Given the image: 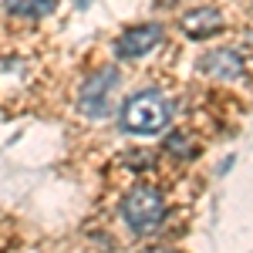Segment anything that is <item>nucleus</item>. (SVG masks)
I'll list each match as a JSON object with an SVG mask.
<instances>
[{"mask_svg": "<svg viewBox=\"0 0 253 253\" xmlns=\"http://www.w3.org/2000/svg\"><path fill=\"white\" fill-rule=\"evenodd\" d=\"M172 122V101L162 91H138L122 108V128L132 135H156Z\"/></svg>", "mask_w": 253, "mask_h": 253, "instance_id": "nucleus-1", "label": "nucleus"}, {"mask_svg": "<svg viewBox=\"0 0 253 253\" xmlns=\"http://www.w3.org/2000/svg\"><path fill=\"white\" fill-rule=\"evenodd\" d=\"M166 216V199L152 186H135L132 193L122 199V219L128 223V230L135 233H149L156 230Z\"/></svg>", "mask_w": 253, "mask_h": 253, "instance_id": "nucleus-2", "label": "nucleus"}, {"mask_svg": "<svg viewBox=\"0 0 253 253\" xmlns=\"http://www.w3.org/2000/svg\"><path fill=\"white\" fill-rule=\"evenodd\" d=\"M115 88H118V71H115V68H101V71H95L91 78L81 84V98H78L81 112L91 115V118L108 115Z\"/></svg>", "mask_w": 253, "mask_h": 253, "instance_id": "nucleus-3", "label": "nucleus"}, {"mask_svg": "<svg viewBox=\"0 0 253 253\" xmlns=\"http://www.w3.org/2000/svg\"><path fill=\"white\" fill-rule=\"evenodd\" d=\"M162 38H166L162 24H135L115 41V54L118 58H145L152 47H159Z\"/></svg>", "mask_w": 253, "mask_h": 253, "instance_id": "nucleus-4", "label": "nucleus"}, {"mask_svg": "<svg viewBox=\"0 0 253 253\" xmlns=\"http://www.w3.org/2000/svg\"><path fill=\"white\" fill-rule=\"evenodd\" d=\"M199 71L210 75V78H223V81H233L247 75V61L236 47H216L210 54H203L199 61Z\"/></svg>", "mask_w": 253, "mask_h": 253, "instance_id": "nucleus-5", "label": "nucleus"}, {"mask_svg": "<svg viewBox=\"0 0 253 253\" xmlns=\"http://www.w3.org/2000/svg\"><path fill=\"white\" fill-rule=\"evenodd\" d=\"M219 27H223V14H219L216 7H196V10H189V14L182 17V31L193 41L213 38Z\"/></svg>", "mask_w": 253, "mask_h": 253, "instance_id": "nucleus-6", "label": "nucleus"}, {"mask_svg": "<svg viewBox=\"0 0 253 253\" xmlns=\"http://www.w3.org/2000/svg\"><path fill=\"white\" fill-rule=\"evenodd\" d=\"M3 7L17 17H44L54 10V0H3Z\"/></svg>", "mask_w": 253, "mask_h": 253, "instance_id": "nucleus-7", "label": "nucleus"}, {"mask_svg": "<svg viewBox=\"0 0 253 253\" xmlns=\"http://www.w3.org/2000/svg\"><path fill=\"white\" fill-rule=\"evenodd\" d=\"M166 149H169L175 159H193L196 156V142L189 135H182V132H172V135L166 138Z\"/></svg>", "mask_w": 253, "mask_h": 253, "instance_id": "nucleus-8", "label": "nucleus"}, {"mask_svg": "<svg viewBox=\"0 0 253 253\" xmlns=\"http://www.w3.org/2000/svg\"><path fill=\"white\" fill-rule=\"evenodd\" d=\"M152 253H172V250H152Z\"/></svg>", "mask_w": 253, "mask_h": 253, "instance_id": "nucleus-9", "label": "nucleus"}, {"mask_svg": "<svg viewBox=\"0 0 253 253\" xmlns=\"http://www.w3.org/2000/svg\"><path fill=\"white\" fill-rule=\"evenodd\" d=\"M159 3H175V0H159Z\"/></svg>", "mask_w": 253, "mask_h": 253, "instance_id": "nucleus-10", "label": "nucleus"}]
</instances>
